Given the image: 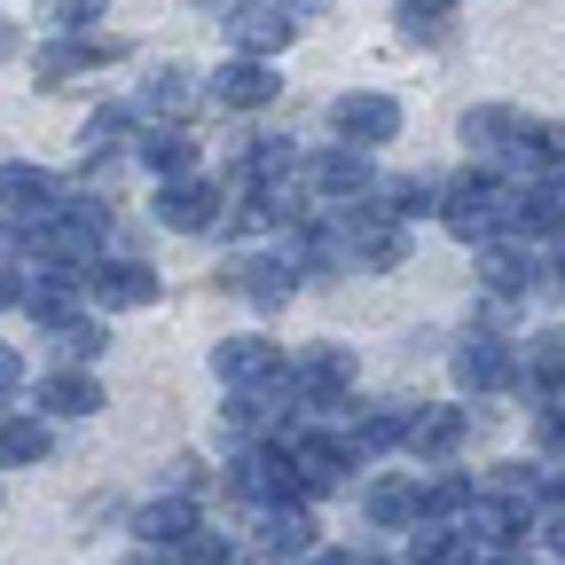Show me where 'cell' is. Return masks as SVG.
<instances>
[{
  "label": "cell",
  "instance_id": "6da1fadb",
  "mask_svg": "<svg viewBox=\"0 0 565 565\" xmlns=\"http://www.w3.org/2000/svg\"><path fill=\"white\" fill-rule=\"evenodd\" d=\"M503 221H511V189H503V173H463L448 196H440V228L448 236H463V244H487V236H503Z\"/></svg>",
  "mask_w": 565,
  "mask_h": 565
},
{
  "label": "cell",
  "instance_id": "7a4b0ae2",
  "mask_svg": "<svg viewBox=\"0 0 565 565\" xmlns=\"http://www.w3.org/2000/svg\"><path fill=\"white\" fill-rule=\"evenodd\" d=\"M487 166H494V173H519V181H550V173L565 166V141H557L542 118L503 110V126H494V141H487Z\"/></svg>",
  "mask_w": 565,
  "mask_h": 565
},
{
  "label": "cell",
  "instance_id": "3957f363",
  "mask_svg": "<svg viewBox=\"0 0 565 565\" xmlns=\"http://www.w3.org/2000/svg\"><path fill=\"white\" fill-rule=\"evenodd\" d=\"M282 385H291V401L299 408H338L345 393H353V353L345 345H307V353H291L282 362Z\"/></svg>",
  "mask_w": 565,
  "mask_h": 565
},
{
  "label": "cell",
  "instance_id": "277c9868",
  "mask_svg": "<svg viewBox=\"0 0 565 565\" xmlns=\"http://www.w3.org/2000/svg\"><path fill=\"white\" fill-rule=\"evenodd\" d=\"M212 377L228 393H282V345L267 338H221L212 345Z\"/></svg>",
  "mask_w": 565,
  "mask_h": 565
},
{
  "label": "cell",
  "instance_id": "5b68a950",
  "mask_svg": "<svg viewBox=\"0 0 565 565\" xmlns=\"http://www.w3.org/2000/svg\"><path fill=\"white\" fill-rule=\"evenodd\" d=\"M228 40H236V55L275 63L282 47L299 40V17L282 9V0H236V9H228Z\"/></svg>",
  "mask_w": 565,
  "mask_h": 565
},
{
  "label": "cell",
  "instance_id": "8992f818",
  "mask_svg": "<svg viewBox=\"0 0 565 565\" xmlns=\"http://www.w3.org/2000/svg\"><path fill=\"white\" fill-rule=\"evenodd\" d=\"M228 479H236V494H244V503H291V494H299V479H291V448H282V440H252V448H236V463H228Z\"/></svg>",
  "mask_w": 565,
  "mask_h": 565
},
{
  "label": "cell",
  "instance_id": "52a82bcc",
  "mask_svg": "<svg viewBox=\"0 0 565 565\" xmlns=\"http://www.w3.org/2000/svg\"><path fill=\"white\" fill-rule=\"evenodd\" d=\"M212 221H221V189H212L204 173H173V181H158V228H173V236H204Z\"/></svg>",
  "mask_w": 565,
  "mask_h": 565
},
{
  "label": "cell",
  "instance_id": "ba28073f",
  "mask_svg": "<svg viewBox=\"0 0 565 565\" xmlns=\"http://www.w3.org/2000/svg\"><path fill=\"white\" fill-rule=\"evenodd\" d=\"M79 291H87L103 315H126V307H150V299H158V275L141 267V259H95Z\"/></svg>",
  "mask_w": 565,
  "mask_h": 565
},
{
  "label": "cell",
  "instance_id": "9c48e42d",
  "mask_svg": "<svg viewBox=\"0 0 565 565\" xmlns=\"http://www.w3.org/2000/svg\"><path fill=\"white\" fill-rule=\"evenodd\" d=\"M221 110H267L282 103V79H275V63H252V55H228L221 71H212V87H204Z\"/></svg>",
  "mask_w": 565,
  "mask_h": 565
},
{
  "label": "cell",
  "instance_id": "30bf717a",
  "mask_svg": "<svg viewBox=\"0 0 565 565\" xmlns=\"http://www.w3.org/2000/svg\"><path fill=\"white\" fill-rule=\"evenodd\" d=\"M330 228H338V244H345L353 267H393L408 252V228L385 221V212H345V221H330Z\"/></svg>",
  "mask_w": 565,
  "mask_h": 565
},
{
  "label": "cell",
  "instance_id": "8fae6325",
  "mask_svg": "<svg viewBox=\"0 0 565 565\" xmlns=\"http://www.w3.org/2000/svg\"><path fill=\"white\" fill-rule=\"evenodd\" d=\"M511 377H519V353L494 338V330H471V338L456 345V385H463V393H503Z\"/></svg>",
  "mask_w": 565,
  "mask_h": 565
},
{
  "label": "cell",
  "instance_id": "7c38bea8",
  "mask_svg": "<svg viewBox=\"0 0 565 565\" xmlns=\"http://www.w3.org/2000/svg\"><path fill=\"white\" fill-rule=\"evenodd\" d=\"M282 448H291V479H299V494H338L345 471H353L345 440H322V433H299V440H282Z\"/></svg>",
  "mask_w": 565,
  "mask_h": 565
},
{
  "label": "cell",
  "instance_id": "4fadbf2b",
  "mask_svg": "<svg viewBox=\"0 0 565 565\" xmlns=\"http://www.w3.org/2000/svg\"><path fill=\"white\" fill-rule=\"evenodd\" d=\"M401 134V103L393 95H345L338 103V141L345 150H385Z\"/></svg>",
  "mask_w": 565,
  "mask_h": 565
},
{
  "label": "cell",
  "instance_id": "5bb4252c",
  "mask_svg": "<svg viewBox=\"0 0 565 565\" xmlns=\"http://www.w3.org/2000/svg\"><path fill=\"white\" fill-rule=\"evenodd\" d=\"M221 282H228V291H244L252 307H291V291H299V267L282 259V252H267V259H236Z\"/></svg>",
  "mask_w": 565,
  "mask_h": 565
},
{
  "label": "cell",
  "instance_id": "9a60e30c",
  "mask_svg": "<svg viewBox=\"0 0 565 565\" xmlns=\"http://www.w3.org/2000/svg\"><path fill=\"white\" fill-rule=\"evenodd\" d=\"M479 282H487L494 299H519V291H534V282H542V259H534L526 244L487 236V244H479Z\"/></svg>",
  "mask_w": 565,
  "mask_h": 565
},
{
  "label": "cell",
  "instance_id": "2e32d148",
  "mask_svg": "<svg viewBox=\"0 0 565 565\" xmlns=\"http://www.w3.org/2000/svg\"><path fill=\"white\" fill-rule=\"evenodd\" d=\"M463 433H471V416L440 401V408H416V416H408V433H401V448H416L424 463H448V456L463 448Z\"/></svg>",
  "mask_w": 565,
  "mask_h": 565
},
{
  "label": "cell",
  "instance_id": "e0dca14e",
  "mask_svg": "<svg viewBox=\"0 0 565 565\" xmlns=\"http://www.w3.org/2000/svg\"><path fill=\"white\" fill-rule=\"evenodd\" d=\"M79 299H87V291H79V275L40 267V275H24V299H17V307H24L40 330H55V322H71V315H79Z\"/></svg>",
  "mask_w": 565,
  "mask_h": 565
},
{
  "label": "cell",
  "instance_id": "ac0fdd59",
  "mask_svg": "<svg viewBox=\"0 0 565 565\" xmlns=\"http://www.w3.org/2000/svg\"><path fill=\"white\" fill-rule=\"evenodd\" d=\"M307 166H315L307 181H315L322 196H353V204H362V196L377 189V166H370V150H345V141H338V150H322V158H307Z\"/></svg>",
  "mask_w": 565,
  "mask_h": 565
},
{
  "label": "cell",
  "instance_id": "d6986e66",
  "mask_svg": "<svg viewBox=\"0 0 565 565\" xmlns=\"http://www.w3.org/2000/svg\"><path fill=\"white\" fill-rule=\"evenodd\" d=\"M189 534H196V503H189V494H158V503L134 511V542L141 550H173Z\"/></svg>",
  "mask_w": 565,
  "mask_h": 565
},
{
  "label": "cell",
  "instance_id": "ffe728a7",
  "mask_svg": "<svg viewBox=\"0 0 565 565\" xmlns=\"http://www.w3.org/2000/svg\"><path fill=\"white\" fill-rule=\"evenodd\" d=\"M40 416H103V377H87V370H47V377H40Z\"/></svg>",
  "mask_w": 565,
  "mask_h": 565
},
{
  "label": "cell",
  "instance_id": "44dd1931",
  "mask_svg": "<svg viewBox=\"0 0 565 565\" xmlns=\"http://www.w3.org/2000/svg\"><path fill=\"white\" fill-rule=\"evenodd\" d=\"M259 542H267V557L299 565V557H315V519H307V511H291V503H275V511L259 519Z\"/></svg>",
  "mask_w": 565,
  "mask_h": 565
},
{
  "label": "cell",
  "instance_id": "7402d4cb",
  "mask_svg": "<svg viewBox=\"0 0 565 565\" xmlns=\"http://www.w3.org/2000/svg\"><path fill=\"white\" fill-rule=\"evenodd\" d=\"M47 204H55L47 166H24V158L0 166V212H47Z\"/></svg>",
  "mask_w": 565,
  "mask_h": 565
},
{
  "label": "cell",
  "instance_id": "603a6c76",
  "mask_svg": "<svg viewBox=\"0 0 565 565\" xmlns=\"http://www.w3.org/2000/svg\"><path fill=\"white\" fill-rule=\"evenodd\" d=\"M526 385H534V401H550L557 385H565V330H542V338H526Z\"/></svg>",
  "mask_w": 565,
  "mask_h": 565
},
{
  "label": "cell",
  "instance_id": "cb8c5ba5",
  "mask_svg": "<svg viewBox=\"0 0 565 565\" xmlns=\"http://www.w3.org/2000/svg\"><path fill=\"white\" fill-rule=\"evenodd\" d=\"M141 166H150L158 181H173V173H196V141H189L181 126H158V134H141Z\"/></svg>",
  "mask_w": 565,
  "mask_h": 565
},
{
  "label": "cell",
  "instance_id": "d4e9b609",
  "mask_svg": "<svg viewBox=\"0 0 565 565\" xmlns=\"http://www.w3.org/2000/svg\"><path fill=\"white\" fill-rule=\"evenodd\" d=\"M471 494H479L471 479L440 471V479H424V487H416V519H440V526H448V519H463V511H471Z\"/></svg>",
  "mask_w": 565,
  "mask_h": 565
},
{
  "label": "cell",
  "instance_id": "484cf974",
  "mask_svg": "<svg viewBox=\"0 0 565 565\" xmlns=\"http://www.w3.org/2000/svg\"><path fill=\"white\" fill-rule=\"evenodd\" d=\"M126 47L118 40H71V47H40V79H71V71H87V63H118Z\"/></svg>",
  "mask_w": 565,
  "mask_h": 565
},
{
  "label": "cell",
  "instance_id": "4316f807",
  "mask_svg": "<svg viewBox=\"0 0 565 565\" xmlns=\"http://www.w3.org/2000/svg\"><path fill=\"white\" fill-rule=\"evenodd\" d=\"M401 433H408L401 408H370V416L345 433V456H385V448H401Z\"/></svg>",
  "mask_w": 565,
  "mask_h": 565
},
{
  "label": "cell",
  "instance_id": "83f0119b",
  "mask_svg": "<svg viewBox=\"0 0 565 565\" xmlns=\"http://www.w3.org/2000/svg\"><path fill=\"white\" fill-rule=\"evenodd\" d=\"M362 519H370V526H408V519H416V487H408V479H377V487L362 494Z\"/></svg>",
  "mask_w": 565,
  "mask_h": 565
},
{
  "label": "cell",
  "instance_id": "f1b7e54d",
  "mask_svg": "<svg viewBox=\"0 0 565 565\" xmlns=\"http://www.w3.org/2000/svg\"><path fill=\"white\" fill-rule=\"evenodd\" d=\"M47 456V424L40 416H0V471L9 463H40Z\"/></svg>",
  "mask_w": 565,
  "mask_h": 565
},
{
  "label": "cell",
  "instance_id": "f546056e",
  "mask_svg": "<svg viewBox=\"0 0 565 565\" xmlns=\"http://www.w3.org/2000/svg\"><path fill=\"white\" fill-rule=\"evenodd\" d=\"M393 24H401L408 40H424V47H440V40L456 32V17H448V0H401V9H393Z\"/></svg>",
  "mask_w": 565,
  "mask_h": 565
},
{
  "label": "cell",
  "instance_id": "4dcf8cb0",
  "mask_svg": "<svg viewBox=\"0 0 565 565\" xmlns=\"http://www.w3.org/2000/svg\"><path fill=\"white\" fill-rule=\"evenodd\" d=\"M456 557V534L440 519H408V565H448Z\"/></svg>",
  "mask_w": 565,
  "mask_h": 565
},
{
  "label": "cell",
  "instance_id": "1f68e13d",
  "mask_svg": "<svg viewBox=\"0 0 565 565\" xmlns=\"http://www.w3.org/2000/svg\"><path fill=\"white\" fill-rule=\"evenodd\" d=\"M259 424H267L259 393H236V401L221 408V440H228V448H252V440H259Z\"/></svg>",
  "mask_w": 565,
  "mask_h": 565
},
{
  "label": "cell",
  "instance_id": "d6a6232c",
  "mask_svg": "<svg viewBox=\"0 0 565 565\" xmlns=\"http://www.w3.org/2000/svg\"><path fill=\"white\" fill-rule=\"evenodd\" d=\"M141 110H158V118H173V110H189V71H150V87H141Z\"/></svg>",
  "mask_w": 565,
  "mask_h": 565
},
{
  "label": "cell",
  "instance_id": "836d02e7",
  "mask_svg": "<svg viewBox=\"0 0 565 565\" xmlns=\"http://www.w3.org/2000/svg\"><path fill=\"white\" fill-rule=\"evenodd\" d=\"M433 204H440V196H433V181H393V189H385V221H401V228H408V221H424Z\"/></svg>",
  "mask_w": 565,
  "mask_h": 565
},
{
  "label": "cell",
  "instance_id": "e575fe53",
  "mask_svg": "<svg viewBox=\"0 0 565 565\" xmlns=\"http://www.w3.org/2000/svg\"><path fill=\"white\" fill-rule=\"evenodd\" d=\"M534 463H494L487 479H479V494H511V503H542V494H534Z\"/></svg>",
  "mask_w": 565,
  "mask_h": 565
},
{
  "label": "cell",
  "instance_id": "d590c367",
  "mask_svg": "<svg viewBox=\"0 0 565 565\" xmlns=\"http://www.w3.org/2000/svg\"><path fill=\"white\" fill-rule=\"evenodd\" d=\"M55 345L71 353V362H87V353H103V322L95 315H71V322H55Z\"/></svg>",
  "mask_w": 565,
  "mask_h": 565
},
{
  "label": "cell",
  "instance_id": "8d00e7d4",
  "mask_svg": "<svg viewBox=\"0 0 565 565\" xmlns=\"http://www.w3.org/2000/svg\"><path fill=\"white\" fill-rule=\"evenodd\" d=\"M173 550H181L189 565H228V557H236V542H221V534H204V526H196L189 542H173Z\"/></svg>",
  "mask_w": 565,
  "mask_h": 565
},
{
  "label": "cell",
  "instance_id": "74e56055",
  "mask_svg": "<svg viewBox=\"0 0 565 565\" xmlns=\"http://www.w3.org/2000/svg\"><path fill=\"white\" fill-rule=\"evenodd\" d=\"M126 126H134V110H126V103H118V110H95V118H87V134H79V141H87V150H110V141H118V134H126Z\"/></svg>",
  "mask_w": 565,
  "mask_h": 565
},
{
  "label": "cell",
  "instance_id": "f35d334b",
  "mask_svg": "<svg viewBox=\"0 0 565 565\" xmlns=\"http://www.w3.org/2000/svg\"><path fill=\"white\" fill-rule=\"evenodd\" d=\"M40 17H47V24H63V32H79V24H95V17H103V0H47Z\"/></svg>",
  "mask_w": 565,
  "mask_h": 565
},
{
  "label": "cell",
  "instance_id": "ab89813d",
  "mask_svg": "<svg viewBox=\"0 0 565 565\" xmlns=\"http://www.w3.org/2000/svg\"><path fill=\"white\" fill-rule=\"evenodd\" d=\"M494 126H503V103H487V110H463V141L487 158V141H494Z\"/></svg>",
  "mask_w": 565,
  "mask_h": 565
},
{
  "label": "cell",
  "instance_id": "60d3db41",
  "mask_svg": "<svg viewBox=\"0 0 565 565\" xmlns=\"http://www.w3.org/2000/svg\"><path fill=\"white\" fill-rule=\"evenodd\" d=\"M534 448H542V456H565V408H557V401L534 416Z\"/></svg>",
  "mask_w": 565,
  "mask_h": 565
},
{
  "label": "cell",
  "instance_id": "b9f144b4",
  "mask_svg": "<svg viewBox=\"0 0 565 565\" xmlns=\"http://www.w3.org/2000/svg\"><path fill=\"white\" fill-rule=\"evenodd\" d=\"M24 299V267H17V252L0 244V307H17Z\"/></svg>",
  "mask_w": 565,
  "mask_h": 565
},
{
  "label": "cell",
  "instance_id": "7bdbcfd3",
  "mask_svg": "<svg viewBox=\"0 0 565 565\" xmlns=\"http://www.w3.org/2000/svg\"><path fill=\"white\" fill-rule=\"evenodd\" d=\"M17 385H24V362H17V353H9V345H0V401H9Z\"/></svg>",
  "mask_w": 565,
  "mask_h": 565
},
{
  "label": "cell",
  "instance_id": "ee69618b",
  "mask_svg": "<svg viewBox=\"0 0 565 565\" xmlns=\"http://www.w3.org/2000/svg\"><path fill=\"white\" fill-rule=\"evenodd\" d=\"M322 565H393V557H377V550H330Z\"/></svg>",
  "mask_w": 565,
  "mask_h": 565
},
{
  "label": "cell",
  "instance_id": "f6af8a7d",
  "mask_svg": "<svg viewBox=\"0 0 565 565\" xmlns=\"http://www.w3.org/2000/svg\"><path fill=\"white\" fill-rule=\"evenodd\" d=\"M542 542H550V550H557V557H565V511H557V519H550V526H542Z\"/></svg>",
  "mask_w": 565,
  "mask_h": 565
},
{
  "label": "cell",
  "instance_id": "bcb514c9",
  "mask_svg": "<svg viewBox=\"0 0 565 565\" xmlns=\"http://www.w3.org/2000/svg\"><path fill=\"white\" fill-rule=\"evenodd\" d=\"M282 9H291V17H322V9H330V0H282Z\"/></svg>",
  "mask_w": 565,
  "mask_h": 565
},
{
  "label": "cell",
  "instance_id": "7dc6e473",
  "mask_svg": "<svg viewBox=\"0 0 565 565\" xmlns=\"http://www.w3.org/2000/svg\"><path fill=\"white\" fill-rule=\"evenodd\" d=\"M542 267H550V275H557V282H565V228H557V252H550V259H542Z\"/></svg>",
  "mask_w": 565,
  "mask_h": 565
},
{
  "label": "cell",
  "instance_id": "c3c4849f",
  "mask_svg": "<svg viewBox=\"0 0 565 565\" xmlns=\"http://www.w3.org/2000/svg\"><path fill=\"white\" fill-rule=\"evenodd\" d=\"M9 55H17V24H9V17H0V63H9Z\"/></svg>",
  "mask_w": 565,
  "mask_h": 565
},
{
  "label": "cell",
  "instance_id": "681fc988",
  "mask_svg": "<svg viewBox=\"0 0 565 565\" xmlns=\"http://www.w3.org/2000/svg\"><path fill=\"white\" fill-rule=\"evenodd\" d=\"M196 9H221V17H228V9H236V0H196Z\"/></svg>",
  "mask_w": 565,
  "mask_h": 565
}]
</instances>
